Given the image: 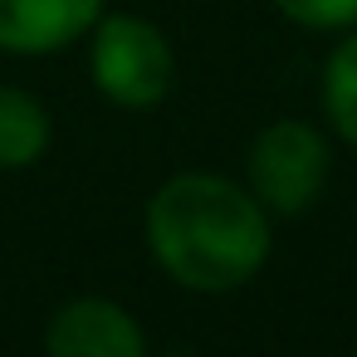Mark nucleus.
Masks as SVG:
<instances>
[{
    "label": "nucleus",
    "instance_id": "1a4fd4ad",
    "mask_svg": "<svg viewBox=\"0 0 357 357\" xmlns=\"http://www.w3.org/2000/svg\"><path fill=\"white\" fill-rule=\"evenodd\" d=\"M352 215H357V211H352Z\"/></svg>",
    "mask_w": 357,
    "mask_h": 357
},
{
    "label": "nucleus",
    "instance_id": "0eeeda50",
    "mask_svg": "<svg viewBox=\"0 0 357 357\" xmlns=\"http://www.w3.org/2000/svg\"><path fill=\"white\" fill-rule=\"evenodd\" d=\"M318 103H323L333 137L357 147V25L342 30V40L328 50L323 74H318Z\"/></svg>",
    "mask_w": 357,
    "mask_h": 357
},
{
    "label": "nucleus",
    "instance_id": "f257e3e1",
    "mask_svg": "<svg viewBox=\"0 0 357 357\" xmlns=\"http://www.w3.org/2000/svg\"><path fill=\"white\" fill-rule=\"evenodd\" d=\"M152 264L186 294H235L274 255V215L225 172H172L142 211Z\"/></svg>",
    "mask_w": 357,
    "mask_h": 357
},
{
    "label": "nucleus",
    "instance_id": "39448f33",
    "mask_svg": "<svg viewBox=\"0 0 357 357\" xmlns=\"http://www.w3.org/2000/svg\"><path fill=\"white\" fill-rule=\"evenodd\" d=\"M108 0H0V54L50 59L89 40Z\"/></svg>",
    "mask_w": 357,
    "mask_h": 357
},
{
    "label": "nucleus",
    "instance_id": "423d86ee",
    "mask_svg": "<svg viewBox=\"0 0 357 357\" xmlns=\"http://www.w3.org/2000/svg\"><path fill=\"white\" fill-rule=\"evenodd\" d=\"M54 142L50 108L15 84H0V172H30Z\"/></svg>",
    "mask_w": 357,
    "mask_h": 357
},
{
    "label": "nucleus",
    "instance_id": "f03ea898",
    "mask_svg": "<svg viewBox=\"0 0 357 357\" xmlns=\"http://www.w3.org/2000/svg\"><path fill=\"white\" fill-rule=\"evenodd\" d=\"M89 79L93 89L123 108V113H147L167 103L176 84V50L162 25L132 10H103L98 25L89 30Z\"/></svg>",
    "mask_w": 357,
    "mask_h": 357
},
{
    "label": "nucleus",
    "instance_id": "20e7f679",
    "mask_svg": "<svg viewBox=\"0 0 357 357\" xmlns=\"http://www.w3.org/2000/svg\"><path fill=\"white\" fill-rule=\"evenodd\" d=\"M40 342L50 357H147V347H152L137 313L103 294L59 303L50 313Z\"/></svg>",
    "mask_w": 357,
    "mask_h": 357
},
{
    "label": "nucleus",
    "instance_id": "6e6552de",
    "mask_svg": "<svg viewBox=\"0 0 357 357\" xmlns=\"http://www.w3.org/2000/svg\"><path fill=\"white\" fill-rule=\"evenodd\" d=\"M269 6L289 25L313 30V35H342L357 25V0H269Z\"/></svg>",
    "mask_w": 357,
    "mask_h": 357
},
{
    "label": "nucleus",
    "instance_id": "7ed1b4c3",
    "mask_svg": "<svg viewBox=\"0 0 357 357\" xmlns=\"http://www.w3.org/2000/svg\"><path fill=\"white\" fill-rule=\"evenodd\" d=\"M328 172H333V147H328L323 128L303 123V118L264 123L245 152V186L274 220L279 215L294 220V215L313 211V201L328 186Z\"/></svg>",
    "mask_w": 357,
    "mask_h": 357
}]
</instances>
